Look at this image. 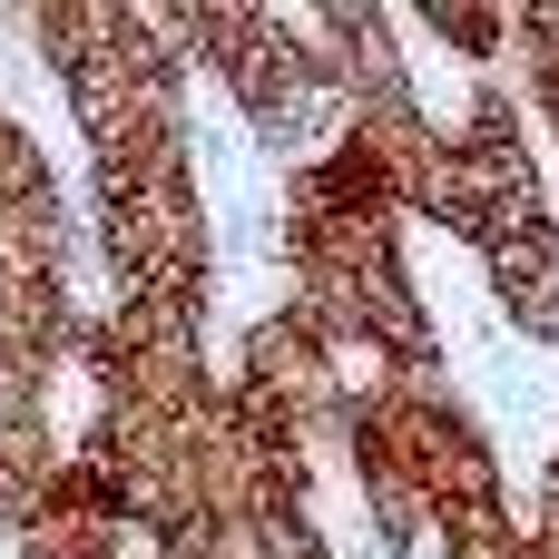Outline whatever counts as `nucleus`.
Returning a JSON list of instances; mask_svg holds the SVG:
<instances>
[{
    "mask_svg": "<svg viewBox=\"0 0 559 559\" xmlns=\"http://www.w3.org/2000/svg\"><path fill=\"white\" fill-rule=\"evenodd\" d=\"M354 442H373L383 462H403V481L432 501V521L511 501V472H501L491 432L472 423V403L442 373H393L373 403H354Z\"/></svg>",
    "mask_w": 559,
    "mask_h": 559,
    "instance_id": "obj_1",
    "label": "nucleus"
},
{
    "mask_svg": "<svg viewBox=\"0 0 559 559\" xmlns=\"http://www.w3.org/2000/svg\"><path fill=\"white\" fill-rule=\"evenodd\" d=\"M481 275H491V305L521 344H559V216L531 236H501L481 255Z\"/></svg>",
    "mask_w": 559,
    "mask_h": 559,
    "instance_id": "obj_2",
    "label": "nucleus"
},
{
    "mask_svg": "<svg viewBox=\"0 0 559 559\" xmlns=\"http://www.w3.org/2000/svg\"><path fill=\"white\" fill-rule=\"evenodd\" d=\"M59 197V167H49V147L29 138V118H10L0 108V216H20V206H49Z\"/></svg>",
    "mask_w": 559,
    "mask_h": 559,
    "instance_id": "obj_6",
    "label": "nucleus"
},
{
    "mask_svg": "<svg viewBox=\"0 0 559 559\" xmlns=\"http://www.w3.org/2000/svg\"><path fill=\"white\" fill-rule=\"evenodd\" d=\"M403 29L442 39V49H452L462 69H481V79L511 69V10H501V0H432V10H403Z\"/></svg>",
    "mask_w": 559,
    "mask_h": 559,
    "instance_id": "obj_5",
    "label": "nucleus"
},
{
    "mask_svg": "<svg viewBox=\"0 0 559 559\" xmlns=\"http://www.w3.org/2000/svg\"><path fill=\"white\" fill-rule=\"evenodd\" d=\"M59 432H49V413L39 423H0V531L20 540V531H39V511H49V491H59Z\"/></svg>",
    "mask_w": 559,
    "mask_h": 559,
    "instance_id": "obj_3",
    "label": "nucleus"
},
{
    "mask_svg": "<svg viewBox=\"0 0 559 559\" xmlns=\"http://www.w3.org/2000/svg\"><path fill=\"white\" fill-rule=\"evenodd\" d=\"M344 472H354V491H364V521H373V540L393 559H413L432 540V501L403 481V462H383L373 442H344Z\"/></svg>",
    "mask_w": 559,
    "mask_h": 559,
    "instance_id": "obj_4",
    "label": "nucleus"
},
{
    "mask_svg": "<svg viewBox=\"0 0 559 559\" xmlns=\"http://www.w3.org/2000/svg\"><path fill=\"white\" fill-rule=\"evenodd\" d=\"M432 540H442V559H531V531H521L511 501H491V511H452V521H432Z\"/></svg>",
    "mask_w": 559,
    "mask_h": 559,
    "instance_id": "obj_7",
    "label": "nucleus"
}]
</instances>
